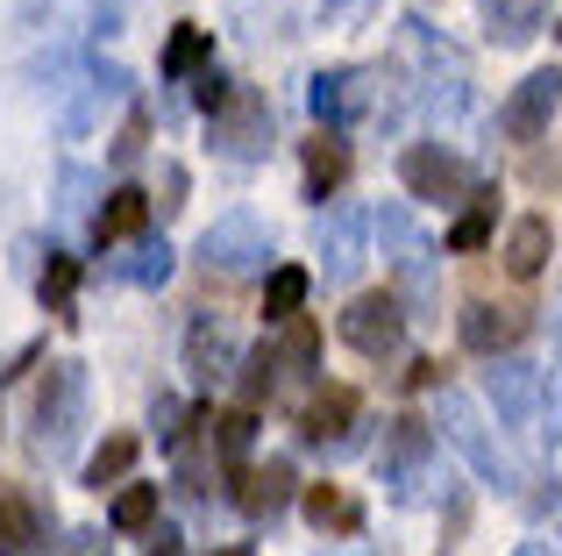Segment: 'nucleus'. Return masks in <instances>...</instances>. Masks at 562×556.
<instances>
[{
  "label": "nucleus",
  "instance_id": "obj_1",
  "mask_svg": "<svg viewBox=\"0 0 562 556\" xmlns=\"http://www.w3.org/2000/svg\"><path fill=\"white\" fill-rule=\"evenodd\" d=\"M29 429H36V457H71V443H79V429H86V364L79 357L43 371Z\"/></svg>",
  "mask_w": 562,
  "mask_h": 556
},
{
  "label": "nucleus",
  "instance_id": "obj_2",
  "mask_svg": "<svg viewBox=\"0 0 562 556\" xmlns=\"http://www.w3.org/2000/svg\"><path fill=\"white\" fill-rule=\"evenodd\" d=\"M406 51H413V65H420V100H427V114L456 122V114H463V100H470V65H463V51H456V43L441 36L435 22H420V14H406Z\"/></svg>",
  "mask_w": 562,
  "mask_h": 556
},
{
  "label": "nucleus",
  "instance_id": "obj_3",
  "mask_svg": "<svg viewBox=\"0 0 562 556\" xmlns=\"http://www.w3.org/2000/svg\"><path fill=\"white\" fill-rule=\"evenodd\" d=\"M435 429H441V443H456L470 457V471L484 478V486H513V457L492 443V429H484V414H477V400H463V392H441V414H435Z\"/></svg>",
  "mask_w": 562,
  "mask_h": 556
},
{
  "label": "nucleus",
  "instance_id": "obj_4",
  "mask_svg": "<svg viewBox=\"0 0 562 556\" xmlns=\"http://www.w3.org/2000/svg\"><path fill=\"white\" fill-rule=\"evenodd\" d=\"M263 257H271V229H263V214L228 208V214H214V222H206V236H200V265L206 271L235 278V271L263 265Z\"/></svg>",
  "mask_w": 562,
  "mask_h": 556
},
{
  "label": "nucleus",
  "instance_id": "obj_5",
  "mask_svg": "<svg viewBox=\"0 0 562 556\" xmlns=\"http://www.w3.org/2000/svg\"><path fill=\"white\" fill-rule=\"evenodd\" d=\"M271 100L249 93V86H235V100L214 114V157H228V165H257V157H271Z\"/></svg>",
  "mask_w": 562,
  "mask_h": 556
},
{
  "label": "nucleus",
  "instance_id": "obj_6",
  "mask_svg": "<svg viewBox=\"0 0 562 556\" xmlns=\"http://www.w3.org/2000/svg\"><path fill=\"white\" fill-rule=\"evenodd\" d=\"M342 343L371 364L398 357V343H406V307H398V292H357V300L342 307Z\"/></svg>",
  "mask_w": 562,
  "mask_h": 556
},
{
  "label": "nucleus",
  "instance_id": "obj_7",
  "mask_svg": "<svg viewBox=\"0 0 562 556\" xmlns=\"http://www.w3.org/2000/svg\"><path fill=\"white\" fill-rule=\"evenodd\" d=\"M427 457H435V429H427L420 414H392V429H384V443H378V478L398 492V500L420 492V464Z\"/></svg>",
  "mask_w": 562,
  "mask_h": 556
},
{
  "label": "nucleus",
  "instance_id": "obj_8",
  "mask_svg": "<svg viewBox=\"0 0 562 556\" xmlns=\"http://www.w3.org/2000/svg\"><path fill=\"white\" fill-rule=\"evenodd\" d=\"M555 100H562V71H555V65L527 71V79L506 93V108H498V129H506V143H541V136H549Z\"/></svg>",
  "mask_w": 562,
  "mask_h": 556
},
{
  "label": "nucleus",
  "instance_id": "obj_9",
  "mask_svg": "<svg viewBox=\"0 0 562 556\" xmlns=\"http://www.w3.org/2000/svg\"><path fill=\"white\" fill-rule=\"evenodd\" d=\"M371 100H378V71H357V65L314 71V86H306V108H314V122L328 129V136L342 122H357V114H371Z\"/></svg>",
  "mask_w": 562,
  "mask_h": 556
},
{
  "label": "nucleus",
  "instance_id": "obj_10",
  "mask_svg": "<svg viewBox=\"0 0 562 556\" xmlns=\"http://www.w3.org/2000/svg\"><path fill=\"white\" fill-rule=\"evenodd\" d=\"M484 392H492V407H498V421H506V429H535L549 378H541V364H527V357H492Z\"/></svg>",
  "mask_w": 562,
  "mask_h": 556
},
{
  "label": "nucleus",
  "instance_id": "obj_11",
  "mask_svg": "<svg viewBox=\"0 0 562 556\" xmlns=\"http://www.w3.org/2000/svg\"><path fill=\"white\" fill-rule=\"evenodd\" d=\"M398 179H406V193L413 200H463L470 186V165L456 151H441V143H413L406 157H398Z\"/></svg>",
  "mask_w": 562,
  "mask_h": 556
},
{
  "label": "nucleus",
  "instance_id": "obj_12",
  "mask_svg": "<svg viewBox=\"0 0 562 556\" xmlns=\"http://www.w3.org/2000/svg\"><path fill=\"white\" fill-rule=\"evenodd\" d=\"M186 371L200 378V386H221V378L243 371V343H235V329L221 314H200L186 329Z\"/></svg>",
  "mask_w": 562,
  "mask_h": 556
},
{
  "label": "nucleus",
  "instance_id": "obj_13",
  "mask_svg": "<svg viewBox=\"0 0 562 556\" xmlns=\"http://www.w3.org/2000/svg\"><path fill=\"white\" fill-rule=\"evenodd\" d=\"M50 500L36 492H0V556H36L50 543Z\"/></svg>",
  "mask_w": 562,
  "mask_h": 556
},
{
  "label": "nucleus",
  "instance_id": "obj_14",
  "mask_svg": "<svg viewBox=\"0 0 562 556\" xmlns=\"http://www.w3.org/2000/svg\"><path fill=\"white\" fill-rule=\"evenodd\" d=\"M463 349H477V357H513V343L527 335V307H492V300H477V307H463Z\"/></svg>",
  "mask_w": 562,
  "mask_h": 556
},
{
  "label": "nucleus",
  "instance_id": "obj_15",
  "mask_svg": "<svg viewBox=\"0 0 562 556\" xmlns=\"http://www.w3.org/2000/svg\"><path fill=\"white\" fill-rule=\"evenodd\" d=\"M363 236H371V214H363V208L321 214V257H328V278H335V286H349V278L363 271Z\"/></svg>",
  "mask_w": 562,
  "mask_h": 556
},
{
  "label": "nucleus",
  "instance_id": "obj_16",
  "mask_svg": "<svg viewBox=\"0 0 562 556\" xmlns=\"http://www.w3.org/2000/svg\"><path fill=\"white\" fill-rule=\"evenodd\" d=\"M122 93H128V71H122V65H86V71H79V93H71V108L57 114V129H65V136H86V129L100 122V108H114Z\"/></svg>",
  "mask_w": 562,
  "mask_h": 556
},
{
  "label": "nucleus",
  "instance_id": "obj_17",
  "mask_svg": "<svg viewBox=\"0 0 562 556\" xmlns=\"http://www.w3.org/2000/svg\"><path fill=\"white\" fill-rule=\"evenodd\" d=\"M292 457H271V464H257V471H235V507H243L249 521H271V514H285V500H292Z\"/></svg>",
  "mask_w": 562,
  "mask_h": 556
},
{
  "label": "nucleus",
  "instance_id": "obj_18",
  "mask_svg": "<svg viewBox=\"0 0 562 556\" xmlns=\"http://www.w3.org/2000/svg\"><path fill=\"white\" fill-rule=\"evenodd\" d=\"M349 421H357V392L349 386H321L300 414V443H342Z\"/></svg>",
  "mask_w": 562,
  "mask_h": 556
},
{
  "label": "nucleus",
  "instance_id": "obj_19",
  "mask_svg": "<svg viewBox=\"0 0 562 556\" xmlns=\"http://www.w3.org/2000/svg\"><path fill=\"white\" fill-rule=\"evenodd\" d=\"M143 229H150V193H143V186H114L108 208H100V222H93L100 251H114V243L143 236Z\"/></svg>",
  "mask_w": 562,
  "mask_h": 556
},
{
  "label": "nucleus",
  "instance_id": "obj_20",
  "mask_svg": "<svg viewBox=\"0 0 562 556\" xmlns=\"http://www.w3.org/2000/svg\"><path fill=\"white\" fill-rule=\"evenodd\" d=\"M549 251H555V229L541 222V214H520V222L506 229V271L513 278H535L549 265Z\"/></svg>",
  "mask_w": 562,
  "mask_h": 556
},
{
  "label": "nucleus",
  "instance_id": "obj_21",
  "mask_svg": "<svg viewBox=\"0 0 562 556\" xmlns=\"http://www.w3.org/2000/svg\"><path fill=\"white\" fill-rule=\"evenodd\" d=\"M342 179H349V143L321 129V136L306 143V200H321V208H328V193H335Z\"/></svg>",
  "mask_w": 562,
  "mask_h": 556
},
{
  "label": "nucleus",
  "instance_id": "obj_22",
  "mask_svg": "<svg viewBox=\"0 0 562 556\" xmlns=\"http://www.w3.org/2000/svg\"><path fill=\"white\" fill-rule=\"evenodd\" d=\"M136 457H143V435H128V429L100 435V449H93V457H86V486H93V492L122 486V478L136 471Z\"/></svg>",
  "mask_w": 562,
  "mask_h": 556
},
{
  "label": "nucleus",
  "instance_id": "obj_23",
  "mask_svg": "<svg viewBox=\"0 0 562 556\" xmlns=\"http://www.w3.org/2000/svg\"><path fill=\"white\" fill-rule=\"evenodd\" d=\"M549 14V0H484V36L492 43H527Z\"/></svg>",
  "mask_w": 562,
  "mask_h": 556
},
{
  "label": "nucleus",
  "instance_id": "obj_24",
  "mask_svg": "<svg viewBox=\"0 0 562 556\" xmlns=\"http://www.w3.org/2000/svg\"><path fill=\"white\" fill-rule=\"evenodd\" d=\"M306 521H314L321 535H357L363 529V507L349 500V492H335V486H306Z\"/></svg>",
  "mask_w": 562,
  "mask_h": 556
},
{
  "label": "nucleus",
  "instance_id": "obj_25",
  "mask_svg": "<svg viewBox=\"0 0 562 556\" xmlns=\"http://www.w3.org/2000/svg\"><path fill=\"white\" fill-rule=\"evenodd\" d=\"M278 378H285V357H278V343L243 349V371H235V386H243V407H263V400L278 392Z\"/></svg>",
  "mask_w": 562,
  "mask_h": 556
},
{
  "label": "nucleus",
  "instance_id": "obj_26",
  "mask_svg": "<svg viewBox=\"0 0 562 556\" xmlns=\"http://www.w3.org/2000/svg\"><path fill=\"white\" fill-rule=\"evenodd\" d=\"M306 278L300 265H278L271 271V286H263V314H271V329H285V321H300V307H306Z\"/></svg>",
  "mask_w": 562,
  "mask_h": 556
},
{
  "label": "nucleus",
  "instance_id": "obj_27",
  "mask_svg": "<svg viewBox=\"0 0 562 556\" xmlns=\"http://www.w3.org/2000/svg\"><path fill=\"white\" fill-rule=\"evenodd\" d=\"M492 222H498V193H477L463 214H456V229H449V251H456V257L484 251V243H492Z\"/></svg>",
  "mask_w": 562,
  "mask_h": 556
},
{
  "label": "nucleus",
  "instance_id": "obj_28",
  "mask_svg": "<svg viewBox=\"0 0 562 556\" xmlns=\"http://www.w3.org/2000/svg\"><path fill=\"white\" fill-rule=\"evenodd\" d=\"M206 57H214V29L179 22V29H171V43H165V79H186V71H200Z\"/></svg>",
  "mask_w": 562,
  "mask_h": 556
},
{
  "label": "nucleus",
  "instance_id": "obj_29",
  "mask_svg": "<svg viewBox=\"0 0 562 556\" xmlns=\"http://www.w3.org/2000/svg\"><path fill=\"white\" fill-rule=\"evenodd\" d=\"M249 443H257V407H235V414H214V449L228 471H243Z\"/></svg>",
  "mask_w": 562,
  "mask_h": 556
},
{
  "label": "nucleus",
  "instance_id": "obj_30",
  "mask_svg": "<svg viewBox=\"0 0 562 556\" xmlns=\"http://www.w3.org/2000/svg\"><path fill=\"white\" fill-rule=\"evenodd\" d=\"M108 521L122 535H150L157 529V486H122V492H114V507H108Z\"/></svg>",
  "mask_w": 562,
  "mask_h": 556
},
{
  "label": "nucleus",
  "instance_id": "obj_31",
  "mask_svg": "<svg viewBox=\"0 0 562 556\" xmlns=\"http://www.w3.org/2000/svg\"><path fill=\"white\" fill-rule=\"evenodd\" d=\"M114 278H136V286H165L171 278V243L157 236V243H143L136 257H122V265H108Z\"/></svg>",
  "mask_w": 562,
  "mask_h": 556
},
{
  "label": "nucleus",
  "instance_id": "obj_32",
  "mask_svg": "<svg viewBox=\"0 0 562 556\" xmlns=\"http://www.w3.org/2000/svg\"><path fill=\"white\" fill-rule=\"evenodd\" d=\"M371 229H378L384 257H406V251H420V229H413V214L398 208V200H392V208H378V214H371Z\"/></svg>",
  "mask_w": 562,
  "mask_h": 556
},
{
  "label": "nucleus",
  "instance_id": "obj_33",
  "mask_svg": "<svg viewBox=\"0 0 562 556\" xmlns=\"http://www.w3.org/2000/svg\"><path fill=\"white\" fill-rule=\"evenodd\" d=\"M71 292H79V257H50V265H43V307H50V314H71Z\"/></svg>",
  "mask_w": 562,
  "mask_h": 556
},
{
  "label": "nucleus",
  "instance_id": "obj_34",
  "mask_svg": "<svg viewBox=\"0 0 562 556\" xmlns=\"http://www.w3.org/2000/svg\"><path fill=\"white\" fill-rule=\"evenodd\" d=\"M143 143H150V108H128V122H122V136L108 143V165L114 171H128L143 157Z\"/></svg>",
  "mask_w": 562,
  "mask_h": 556
},
{
  "label": "nucleus",
  "instance_id": "obj_35",
  "mask_svg": "<svg viewBox=\"0 0 562 556\" xmlns=\"http://www.w3.org/2000/svg\"><path fill=\"white\" fill-rule=\"evenodd\" d=\"M314 349H321V329L314 321H285V349H278V357H285V371H314Z\"/></svg>",
  "mask_w": 562,
  "mask_h": 556
},
{
  "label": "nucleus",
  "instance_id": "obj_36",
  "mask_svg": "<svg viewBox=\"0 0 562 556\" xmlns=\"http://www.w3.org/2000/svg\"><path fill=\"white\" fill-rule=\"evenodd\" d=\"M192 100H200V108H206V122H214V114H221V108L235 100V79H221V71H200V86H192Z\"/></svg>",
  "mask_w": 562,
  "mask_h": 556
},
{
  "label": "nucleus",
  "instance_id": "obj_37",
  "mask_svg": "<svg viewBox=\"0 0 562 556\" xmlns=\"http://www.w3.org/2000/svg\"><path fill=\"white\" fill-rule=\"evenodd\" d=\"M157 193H165V200H157V214H179L186 208V165H165V171H157Z\"/></svg>",
  "mask_w": 562,
  "mask_h": 556
},
{
  "label": "nucleus",
  "instance_id": "obj_38",
  "mask_svg": "<svg viewBox=\"0 0 562 556\" xmlns=\"http://www.w3.org/2000/svg\"><path fill=\"white\" fill-rule=\"evenodd\" d=\"M86 193H93V179L71 165V171H65V200H57V214H79V208H86Z\"/></svg>",
  "mask_w": 562,
  "mask_h": 556
},
{
  "label": "nucleus",
  "instance_id": "obj_39",
  "mask_svg": "<svg viewBox=\"0 0 562 556\" xmlns=\"http://www.w3.org/2000/svg\"><path fill=\"white\" fill-rule=\"evenodd\" d=\"M143 556H179V529H165V521H157V529L143 535Z\"/></svg>",
  "mask_w": 562,
  "mask_h": 556
},
{
  "label": "nucleus",
  "instance_id": "obj_40",
  "mask_svg": "<svg viewBox=\"0 0 562 556\" xmlns=\"http://www.w3.org/2000/svg\"><path fill=\"white\" fill-rule=\"evenodd\" d=\"M93 29L114 36V29H122V0H93Z\"/></svg>",
  "mask_w": 562,
  "mask_h": 556
},
{
  "label": "nucleus",
  "instance_id": "obj_41",
  "mask_svg": "<svg viewBox=\"0 0 562 556\" xmlns=\"http://www.w3.org/2000/svg\"><path fill=\"white\" fill-rule=\"evenodd\" d=\"M314 8L328 14V22H342V14H363V8H371V0H314Z\"/></svg>",
  "mask_w": 562,
  "mask_h": 556
},
{
  "label": "nucleus",
  "instance_id": "obj_42",
  "mask_svg": "<svg viewBox=\"0 0 562 556\" xmlns=\"http://www.w3.org/2000/svg\"><path fill=\"white\" fill-rule=\"evenodd\" d=\"M36 357H43V349H36V343H29V349H22V357H14V364H8V371H0V386H8V378H14V371H22V364H36Z\"/></svg>",
  "mask_w": 562,
  "mask_h": 556
},
{
  "label": "nucleus",
  "instance_id": "obj_43",
  "mask_svg": "<svg viewBox=\"0 0 562 556\" xmlns=\"http://www.w3.org/2000/svg\"><path fill=\"white\" fill-rule=\"evenodd\" d=\"M555 386H562V307H555Z\"/></svg>",
  "mask_w": 562,
  "mask_h": 556
},
{
  "label": "nucleus",
  "instance_id": "obj_44",
  "mask_svg": "<svg viewBox=\"0 0 562 556\" xmlns=\"http://www.w3.org/2000/svg\"><path fill=\"white\" fill-rule=\"evenodd\" d=\"M214 556H249V549H243V543H235V549H214Z\"/></svg>",
  "mask_w": 562,
  "mask_h": 556
}]
</instances>
